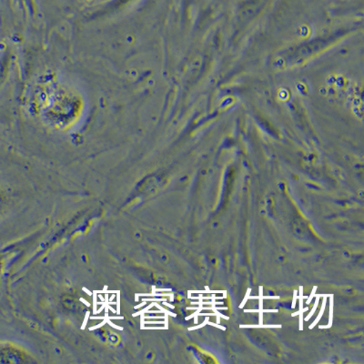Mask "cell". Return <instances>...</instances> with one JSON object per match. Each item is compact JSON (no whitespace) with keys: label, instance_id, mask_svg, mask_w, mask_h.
Listing matches in <instances>:
<instances>
[{"label":"cell","instance_id":"1","mask_svg":"<svg viewBox=\"0 0 364 364\" xmlns=\"http://www.w3.org/2000/svg\"><path fill=\"white\" fill-rule=\"evenodd\" d=\"M331 42H333V40H331V38H325V40L321 38V40L311 41L310 43L291 48V50L286 51L285 53L284 52L281 56L276 58L274 65L276 68H282H282H287L294 66V65L300 64L306 58L316 54L318 51L323 50Z\"/></svg>","mask_w":364,"mask_h":364}]
</instances>
